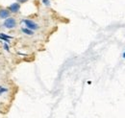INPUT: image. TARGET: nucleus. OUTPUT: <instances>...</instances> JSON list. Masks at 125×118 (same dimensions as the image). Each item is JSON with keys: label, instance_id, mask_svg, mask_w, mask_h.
Masks as SVG:
<instances>
[{"label": "nucleus", "instance_id": "6", "mask_svg": "<svg viewBox=\"0 0 125 118\" xmlns=\"http://www.w3.org/2000/svg\"><path fill=\"white\" fill-rule=\"evenodd\" d=\"M0 39H3L5 41H9V39H12L11 37H9V36H6L5 34H3V33H1L0 34Z\"/></svg>", "mask_w": 125, "mask_h": 118}, {"label": "nucleus", "instance_id": "4", "mask_svg": "<svg viewBox=\"0 0 125 118\" xmlns=\"http://www.w3.org/2000/svg\"><path fill=\"white\" fill-rule=\"evenodd\" d=\"M11 12L8 9H2L0 10V18L1 19H7L8 17H10Z\"/></svg>", "mask_w": 125, "mask_h": 118}, {"label": "nucleus", "instance_id": "7", "mask_svg": "<svg viewBox=\"0 0 125 118\" xmlns=\"http://www.w3.org/2000/svg\"><path fill=\"white\" fill-rule=\"evenodd\" d=\"M43 1V3L45 4V5H47V6H49L50 5V2H49V0H42Z\"/></svg>", "mask_w": 125, "mask_h": 118}, {"label": "nucleus", "instance_id": "3", "mask_svg": "<svg viewBox=\"0 0 125 118\" xmlns=\"http://www.w3.org/2000/svg\"><path fill=\"white\" fill-rule=\"evenodd\" d=\"M19 9H20L19 3H13V4L9 7V11H10L11 13H14V14L18 13V12H19Z\"/></svg>", "mask_w": 125, "mask_h": 118}, {"label": "nucleus", "instance_id": "5", "mask_svg": "<svg viewBox=\"0 0 125 118\" xmlns=\"http://www.w3.org/2000/svg\"><path fill=\"white\" fill-rule=\"evenodd\" d=\"M22 32L24 33V34H26V35H28V36H32V35H34V32L32 31V30L28 29V28H22Z\"/></svg>", "mask_w": 125, "mask_h": 118}, {"label": "nucleus", "instance_id": "8", "mask_svg": "<svg viewBox=\"0 0 125 118\" xmlns=\"http://www.w3.org/2000/svg\"><path fill=\"white\" fill-rule=\"evenodd\" d=\"M26 1H27V0H17L18 3H25Z\"/></svg>", "mask_w": 125, "mask_h": 118}, {"label": "nucleus", "instance_id": "2", "mask_svg": "<svg viewBox=\"0 0 125 118\" xmlns=\"http://www.w3.org/2000/svg\"><path fill=\"white\" fill-rule=\"evenodd\" d=\"M23 22H24V24H25L26 28L32 30V31L39 29V25H38L36 22H34L33 20H30V19H24V20H23Z\"/></svg>", "mask_w": 125, "mask_h": 118}, {"label": "nucleus", "instance_id": "1", "mask_svg": "<svg viewBox=\"0 0 125 118\" xmlns=\"http://www.w3.org/2000/svg\"><path fill=\"white\" fill-rule=\"evenodd\" d=\"M16 26V20L15 17H8L4 21V27L7 29H14Z\"/></svg>", "mask_w": 125, "mask_h": 118}, {"label": "nucleus", "instance_id": "9", "mask_svg": "<svg viewBox=\"0 0 125 118\" xmlns=\"http://www.w3.org/2000/svg\"><path fill=\"white\" fill-rule=\"evenodd\" d=\"M123 58H124V59H125V52H124V53H123Z\"/></svg>", "mask_w": 125, "mask_h": 118}]
</instances>
